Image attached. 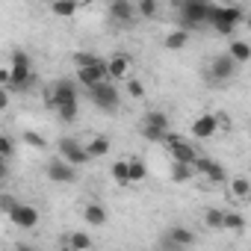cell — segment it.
<instances>
[{
	"mask_svg": "<svg viewBox=\"0 0 251 251\" xmlns=\"http://www.w3.org/2000/svg\"><path fill=\"white\" fill-rule=\"evenodd\" d=\"M242 9L239 6H210V21L207 24H213V30L219 33V36H233L236 33V27L242 24Z\"/></svg>",
	"mask_w": 251,
	"mask_h": 251,
	"instance_id": "1",
	"label": "cell"
},
{
	"mask_svg": "<svg viewBox=\"0 0 251 251\" xmlns=\"http://www.w3.org/2000/svg\"><path fill=\"white\" fill-rule=\"evenodd\" d=\"M166 148H169V154H172V160L175 163H183V166H195L201 157H198V151H195V145L186 139V136H180V133H169L166 136Z\"/></svg>",
	"mask_w": 251,
	"mask_h": 251,
	"instance_id": "2",
	"label": "cell"
},
{
	"mask_svg": "<svg viewBox=\"0 0 251 251\" xmlns=\"http://www.w3.org/2000/svg\"><path fill=\"white\" fill-rule=\"evenodd\" d=\"M210 21V3H201V0H186L180 3V30H192L198 24H207Z\"/></svg>",
	"mask_w": 251,
	"mask_h": 251,
	"instance_id": "3",
	"label": "cell"
},
{
	"mask_svg": "<svg viewBox=\"0 0 251 251\" xmlns=\"http://www.w3.org/2000/svg\"><path fill=\"white\" fill-rule=\"evenodd\" d=\"M45 103H48V109H53V112H56L59 106H65V103H77V83H71V80H56L53 89L48 92Z\"/></svg>",
	"mask_w": 251,
	"mask_h": 251,
	"instance_id": "4",
	"label": "cell"
},
{
	"mask_svg": "<svg viewBox=\"0 0 251 251\" xmlns=\"http://www.w3.org/2000/svg\"><path fill=\"white\" fill-rule=\"evenodd\" d=\"M89 98H92V103L100 106V109H118V100H121L118 86L109 83V80L100 83V86H95V89H89Z\"/></svg>",
	"mask_w": 251,
	"mask_h": 251,
	"instance_id": "5",
	"label": "cell"
},
{
	"mask_svg": "<svg viewBox=\"0 0 251 251\" xmlns=\"http://www.w3.org/2000/svg\"><path fill=\"white\" fill-rule=\"evenodd\" d=\"M59 157H62L68 166H74V169H77V166H86V163L92 160L89 151H86V145L77 142V139H68V136L59 139Z\"/></svg>",
	"mask_w": 251,
	"mask_h": 251,
	"instance_id": "6",
	"label": "cell"
},
{
	"mask_svg": "<svg viewBox=\"0 0 251 251\" xmlns=\"http://www.w3.org/2000/svg\"><path fill=\"white\" fill-rule=\"evenodd\" d=\"M219 127H222L219 112H204V115H198V118L192 121L189 133H192V139H213Z\"/></svg>",
	"mask_w": 251,
	"mask_h": 251,
	"instance_id": "7",
	"label": "cell"
},
{
	"mask_svg": "<svg viewBox=\"0 0 251 251\" xmlns=\"http://www.w3.org/2000/svg\"><path fill=\"white\" fill-rule=\"evenodd\" d=\"M236 62H233V56L230 53H222V56H216L213 62H210V80L213 83H227V80H233L236 77Z\"/></svg>",
	"mask_w": 251,
	"mask_h": 251,
	"instance_id": "8",
	"label": "cell"
},
{
	"mask_svg": "<svg viewBox=\"0 0 251 251\" xmlns=\"http://www.w3.org/2000/svg\"><path fill=\"white\" fill-rule=\"evenodd\" d=\"M109 74H106V59L95 62V65H86V68H77V83L86 86V89H95L100 83H106Z\"/></svg>",
	"mask_w": 251,
	"mask_h": 251,
	"instance_id": "9",
	"label": "cell"
},
{
	"mask_svg": "<svg viewBox=\"0 0 251 251\" xmlns=\"http://www.w3.org/2000/svg\"><path fill=\"white\" fill-rule=\"evenodd\" d=\"M9 219H12V225L15 227H21V230H33L36 225H39V210L33 207V204H18L12 213H9Z\"/></svg>",
	"mask_w": 251,
	"mask_h": 251,
	"instance_id": "10",
	"label": "cell"
},
{
	"mask_svg": "<svg viewBox=\"0 0 251 251\" xmlns=\"http://www.w3.org/2000/svg\"><path fill=\"white\" fill-rule=\"evenodd\" d=\"M48 177H50L53 183H74V180H77V169L68 166L62 157H56V160L48 163Z\"/></svg>",
	"mask_w": 251,
	"mask_h": 251,
	"instance_id": "11",
	"label": "cell"
},
{
	"mask_svg": "<svg viewBox=\"0 0 251 251\" xmlns=\"http://www.w3.org/2000/svg\"><path fill=\"white\" fill-rule=\"evenodd\" d=\"M195 172L204 175L210 183H225V180H227V172H225V166H222L219 160H198V163H195Z\"/></svg>",
	"mask_w": 251,
	"mask_h": 251,
	"instance_id": "12",
	"label": "cell"
},
{
	"mask_svg": "<svg viewBox=\"0 0 251 251\" xmlns=\"http://www.w3.org/2000/svg\"><path fill=\"white\" fill-rule=\"evenodd\" d=\"M109 15H112L118 24L130 27V24H133V18H136L139 12H136V6L130 3V0H115V3H109Z\"/></svg>",
	"mask_w": 251,
	"mask_h": 251,
	"instance_id": "13",
	"label": "cell"
},
{
	"mask_svg": "<svg viewBox=\"0 0 251 251\" xmlns=\"http://www.w3.org/2000/svg\"><path fill=\"white\" fill-rule=\"evenodd\" d=\"M106 74H109V80H130V59L121 56V53L109 56L106 59Z\"/></svg>",
	"mask_w": 251,
	"mask_h": 251,
	"instance_id": "14",
	"label": "cell"
},
{
	"mask_svg": "<svg viewBox=\"0 0 251 251\" xmlns=\"http://www.w3.org/2000/svg\"><path fill=\"white\" fill-rule=\"evenodd\" d=\"M166 242L175 245V248H189V245H195V233L183 225H175V227L166 230Z\"/></svg>",
	"mask_w": 251,
	"mask_h": 251,
	"instance_id": "15",
	"label": "cell"
},
{
	"mask_svg": "<svg viewBox=\"0 0 251 251\" xmlns=\"http://www.w3.org/2000/svg\"><path fill=\"white\" fill-rule=\"evenodd\" d=\"M62 242H65V251H92L95 248V239L86 230H71L62 236Z\"/></svg>",
	"mask_w": 251,
	"mask_h": 251,
	"instance_id": "16",
	"label": "cell"
},
{
	"mask_svg": "<svg viewBox=\"0 0 251 251\" xmlns=\"http://www.w3.org/2000/svg\"><path fill=\"white\" fill-rule=\"evenodd\" d=\"M109 148H112V142H109V136H103V133L92 136V139H89V145H86V151H89V157H92V160L106 157V154H109Z\"/></svg>",
	"mask_w": 251,
	"mask_h": 251,
	"instance_id": "17",
	"label": "cell"
},
{
	"mask_svg": "<svg viewBox=\"0 0 251 251\" xmlns=\"http://www.w3.org/2000/svg\"><path fill=\"white\" fill-rule=\"evenodd\" d=\"M83 219H86V225H92V227H100V225H106V207L103 204H86V210H83Z\"/></svg>",
	"mask_w": 251,
	"mask_h": 251,
	"instance_id": "18",
	"label": "cell"
},
{
	"mask_svg": "<svg viewBox=\"0 0 251 251\" xmlns=\"http://www.w3.org/2000/svg\"><path fill=\"white\" fill-rule=\"evenodd\" d=\"M142 127H154V130H169V115L160 109H148L142 115Z\"/></svg>",
	"mask_w": 251,
	"mask_h": 251,
	"instance_id": "19",
	"label": "cell"
},
{
	"mask_svg": "<svg viewBox=\"0 0 251 251\" xmlns=\"http://www.w3.org/2000/svg\"><path fill=\"white\" fill-rule=\"evenodd\" d=\"M227 53L233 56V62H236V65H242V62H248V59H251V45H248V42H242V39H233V42L227 45Z\"/></svg>",
	"mask_w": 251,
	"mask_h": 251,
	"instance_id": "20",
	"label": "cell"
},
{
	"mask_svg": "<svg viewBox=\"0 0 251 251\" xmlns=\"http://www.w3.org/2000/svg\"><path fill=\"white\" fill-rule=\"evenodd\" d=\"M112 180L118 183V186H133L130 183V160H118V163H112Z\"/></svg>",
	"mask_w": 251,
	"mask_h": 251,
	"instance_id": "21",
	"label": "cell"
},
{
	"mask_svg": "<svg viewBox=\"0 0 251 251\" xmlns=\"http://www.w3.org/2000/svg\"><path fill=\"white\" fill-rule=\"evenodd\" d=\"M163 45H166V50H183V48L189 45V33H186V30H172V33L163 39Z\"/></svg>",
	"mask_w": 251,
	"mask_h": 251,
	"instance_id": "22",
	"label": "cell"
},
{
	"mask_svg": "<svg viewBox=\"0 0 251 251\" xmlns=\"http://www.w3.org/2000/svg\"><path fill=\"white\" fill-rule=\"evenodd\" d=\"M230 198H233V201L251 198V180H248V177H233V180H230Z\"/></svg>",
	"mask_w": 251,
	"mask_h": 251,
	"instance_id": "23",
	"label": "cell"
},
{
	"mask_svg": "<svg viewBox=\"0 0 251 251\" xmlns=\"http://www.w3.org/2000/svg\"><path fill=\"white\" fill-rule=\"evenodd\" d=\"M225 213H227V210H219V207L204 210V225L213 227V230H225Z\"/></svg>",
	"mask_w": 251,
	"mask_h": 251,
	"instance_id": "24",
	"label": "cell"
},
{
	"mask_svg": "<svg viewBox=\"0 0 251 251\" xmlns=\"http://www.w3.org/2000/svg\"><path fill=\"white\" fill-rule=\"evenodd\" d=\"M50 12L56 18H74L77 15V3L74 0H56V3H50Z\"/></svg>",
	"mask_w": 251,
	"mask_h": 251,
	"instance_id": "25",
	"label": "cell"
},
{
	"mask_svg": "<svg viewBox=\"0 0 251 251\" xmlns=\"http://www.w3.org/2000/svg\"><path fill=\"white\" fill-rule=\"evenodd\" d=\"M225 230H230V233H242V230H245V219H242V213L227 210V213H225Z\"/></svg>",
	"mask_w": 251,
	"mask_h": 251,
	"instance_id": "26",
	"label": "cell"
},
{
	"mask_svg": "<svg viewBox=\"0 0 251 251\" xmlns=\"http://www.w3.org/2000/svg\"><path fill=\"white\" fill-rule=\"evenodd\" d=\"M148 177V169L139 157H130V183H142Z\"/></svg>",
	"mask_w": 251,
	"mask_h": 251,
	"instance_id": "27",
	"label": "cell"
},
{
	"mask_svg": "<svg viewBox=\"0 0 251 251\" xmlns=\"http://www.w3.org/2000/svg\"><path fill=\"white\" fill-rule=\"evenodd\" d=\"M192 175H195V166H183V163H175L172 166V180L175 183H186Z\"/></svg>",
	"mask_w": 251,
	"mask_h": 251,
	"instance_id": "28",
	"label": "cell"
},
{
	"mask_svg": "<svg viewBox=\"0 0 251 251\" xmlns=\"http://www.w3.org/2000/svg\"><path fill=\"white\" fill-rule=\"evenodd\" d=\"M136 12L142 18H154L160 12V3H157V0H142V3H136Z\"/></svg>",
	"mask_w": 251,
	"mask_h": 251,
	"instance_id": "29",
	"label": "cell"
},
{
	"mask_svg": "<svg viewBox=\"0 0 251 251\" xmlns=\"http://www.w3.org/2000/svg\"><path fill=\"white\" fill-rule=\"evenodd\" d=\"M12 151H15V142H12V136H0V157H3V163H9L12 160Z\"/></svg>",
	"mask_w": 251,
	"mask_h": 251,
	"instance_id": "30",
	"label": "cell"
},
{
	"mask_svg": "<svg viewBox=\"0 0 251 251\" xmlns=\"http://www.w3.org/2000/svg\"><path fill=\"white\" fill-rule=\"evenodd\" d=\"M172 130H154V127H142V136L148 139V142H160V145H166V136H169Z\"/></svg>",
	"mask_w": 251,
	"mask_h": 251,
	"instance_id": "31",
	"label": "cell"
},
{
	"mask_svg": "<svg viewBox=\"0 0 251 251\" xmlns=\"http://www.w3.org/2000/svg\"><path fill=\"white\" fill-rule=\"evenodd\" d=\"M21 142H24V145H30V148H45V136H42V133H36V130H24Z\"/></svg>",
	"mask_w": 251,
	"mask_h": 251,
	"instance_id": "32",
	"label": "cell"
},
{
	"mask_svg": "<svg viewBox=\"0 0 251 251\" xmlns=\"http://www.w3.org/2000/svg\"><path fill=\"white\" fill-rule=\"evenodd\" d=\"M77 112H80V106H77V103H65V106H59V109H56V115H59L62 121H74V118H77Z\"/></svg>",
	"mask_w": 251,
	"mask_h": 251,
	"instance_id": "33",
	"label": "cell"
},
{
	"mask_svg": "<svg viewBox=\"0 0 251 251\" xmlns=\"http://www.w3.org/2000/svg\"><path fill=\"white\" fill-rule=\"evenodd\" d=\"M127 95L136 98V100L145 98V86H142V80H133V77H130V80H127Z\"/></svg>",
	"mask_w": 251,
	"mask_h": 251,
	"instance_id": "34",
	"label": "cell"
},
{
	"mask_svg": "<svg viewBox=\"0 0 251 251\" xmlns=\"http://www.w3.org/2000/svg\"><path fill=\"white\" fill-rule=\"evenodd\" d=\"M95 62H100V56H95V53H77L74 56V65L77 68H86V65H95Z\"/></svg>",
	"mask_w": 251,
	"mask_h": 251,
	"instance_id": "35",
	"label": "cell"
},
{
	"mask_svg": "<svg viewBox=\"0 0 251 251\" xmlns=\"http://www.w3.org/2000/svg\"><path fill=\"white\" fill-rule=\"evenodd\" d=\"M18 204H21V201H15V198H12L9 192H6L3 198H0V207H3V213H6V216H9V213H12V210L18 207Z\"/></svg>",
	"mask_w": 251,
	"mask_h": 251,
	"instance_id": "36",
	"label": "cell"
},
{
	"mask_svg": "<svg viewBox=\"0 0 251 251\" xmlns=\"http://www.w3.org/2000/svg\"><path fill=\"white\" fill-rule=\"evenodd\" d=\"M12 251H36V248H33V245H24V242H18V245H15Z\"/></svg>",
	"mask_w": 251,
	"mask_h": 251,
	"instance_id": "37",
	"label": "cell"
}]
</instances>
